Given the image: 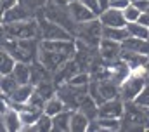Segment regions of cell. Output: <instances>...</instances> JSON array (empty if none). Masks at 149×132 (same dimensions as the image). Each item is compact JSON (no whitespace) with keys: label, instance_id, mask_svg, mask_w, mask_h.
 <instances>
[{"label":"cell","instance_id":"1f68e13d","mask_svg":"<svg viewBox=\"0 0 149 132\" xmlns=\"http://www.w3.org/2000/svg\"><path fill=\"white\" fill-rule=\"evenodd\" d=\"M80 2H81V4H85L87 7H90V9H92L97 16H99V14H101V11H102V9H101L99 0H80Z\"/></svg>","mask_w":149,"mask_h":132},{"label":"cell","instance_id":"5b68a950","mask_svg":"<svg viewBox=\"0 0 149 132\" xmlns=\"http://www.w3.org/2000/svg\"><path fill=\"white\" fill-rule=\"evenodd\" d=\"M146 84H148L146 75L141 73V71H134V73L120 85V98L123 99L125 103L135 101L137 96L142 92V89L146 87Z\"/></svg>","mask_w":149,"mask_h":132},{"label":"cell","instance_id":"484cf974","mask_svg":"<svg viewBox=\"0 0 149 132\" xmlns=\"http://www.w3.org/2000/svg\"><path fill=\"white\" fill-rule=\"evenodd\" d=\"M127 30L130 37H135V38H149V26L135 21V23H127Z\"/></svg>","mask_w":149,"mask_h":132},{"label":"cell","instance_id":"7402d4cb","mask_svg":"<svg viewBox=\"0 0 149 132\" xmlns=\"http://www.w3.org/2000/svg\"><path fill=\"white\" fill-rule=\"evenodd\" d=\"M14 78L19 84H30L31 82V63H24V61H17L12 71Z\"/></svg>","mask_w":149,"mask_h":132},{"label":"cell","instance_id":"d4e9b609","mask_svg":"<svg viewBox=\"0 0 149 132\" xmlns=\"http://www.w3.org/2000/svg\"><path fill=\"white\" fill-rule=\"evenodd\" d=\"M17 85H19V82L14 78L12 73L10 75H2V78H0V92H2V96L9 98L17 89Z\"/></svg>","mask_w":149,"mask_h":132},{"label":"cell","instance_id":"8992f818","mask_svg":"<svg viewBox=\"0 0 149 132\" xmlns=\"http://www.w3.org/2000/svg\"><path fill=\"white\" fill-rule=\"evenodd\" d=\"M97 51H99V54H101V58H102L104 61L113 63V61H116V59L121 58L123 45H121V42H116V40H111V38L102 37V40H101Z\"/></svg>","mask_w":149,"mask_h":132},{"label":"cell","instance_id":"3957f363","mask_svg":"<svg viewBox=\"0 0 149 132\" xmlns=\"http://www.w3.org/2000/svg\"><path fill=\"white\" fill-rule=\"evenodd\" d=\"M102 32H104V25L101 23V19L97 16L95 19H90V21H85V23L78 25L76 38H81L83 42H87L94 47H99V44L102 40Z\"/></svg>","mask_w":149,"mask_h":132},{"label":"cell","instance_id":"277c9868","mask_svg":"<svg viewBox=\"0 0 149 132\" xmlns=\"http://www.w3.org/2000/svg\"><path fill=\"white\" fill-rule=\"evenodd\" d=\"M37 19L38 26H40V40H71V38H76L73 33H70L61 25L50 21L43 14H40V18L37 16Z\"/></svg>","mask_w":149,"mask_h":132},{"label":"cell","instance_id":"4fadbf2b","mask_svg":"<svg viewBox=\"0 0 149 132\" xmlns=\"http://www.w3.org/2000/svg\"><path fill=\"white\" fill-rule=\"evenodd\" d=\"M109 70H111V80L116 82L118 85H121V84L134 73V70L127 65L121 58L116 59V61H113V63H109Z\"/></svg>","mask_w":149,"mask_h":132},{"label":"cell","instance_id":"4316f807","mask_svg":"<svg viewBox=\"0 0 149 132\" xmlns=\"http://www.w3.org/2000/svg\"><path fill=\"white\" fill-rule=\"evenodd\" d=\"M33 132H50L52 131V117L47 113H42V117L37 120V124L30 129Z\"/></svg>","mask_w":149,"mask_h":132},{"label":"cell","instance_id":"52a82bcc","mask_svg":"<svg viewBox=\"0 0 149 132\" xmlns=\"http://www.w3.org/2000/svg\"><path fill=\"white\" fill-rule=\"evenodd\" d=\"M68 59H71L70 56H66V54H61V52H54V51H47V49H42L40 47V52H38V59L42 65L45 66L49 71H56L57 68L61 65H64Z\"/></svg>","mask_w":149,"mask_h":132},{"label":"cell","instance_id":"7c38bea8","mask_svg":"<svg viewBox=\"0 0 149 132\" xmlns=\"http://www.w3.org/2000/svg\"><path fill=\"white\" fill-rule=\"evenodd\" d=\"M99 19H101V23L104 26H127V19L123 16V11H120V9H116L113 5H109L104 11H101Z\"/></svg>","mask_w":149,"mask_h":132},{"label":"cell","instance_id":"30bf717a","mask_svg":"<svg viewBox=\"0 0 149 132\" xmlns=\"http://www.w3.org/2000/svg\"><path fill=\"white\" fill-rule=\"evenodd\" d=\"M37 18L35 12H31L24 4H16L12 9L2 12V23H16V21H24V19H31Z\"/></svg>","mask_w":149,"mask_h":132},{"label":"cell","instance_id":"ac0fdd59","mask_svg":"<svg viewBox=\"0 0 149 132\" xmlns=\"http://www.w3.org/2000/svg\"><path fill=\"white\" fill-rule=\"evenodd\" d=\"M71 111L73 110H64L59 115L52 117V131H56V132L71 131Z\"/></svg>","mask_w":149,"mask_h":132},{"label":"cell","instance_id":"2e32d148","mask_svg":"<svg viewBox=\"0 0 149 132\" xmlns=\"http://www.w3.org/2000/svg\"><path fill=\"white\" fill-rule=\"evenodd\" d=\"M125 51H134V52H141L149 56V38H135V37H128L127 40L121 42Z\"/></svg>","mask_w":149,"mask_h":132},{"label":"cell","instance_id":"d590c367","mask_svg":"<svg viewBox=\"0 0 149 132\" xmlns=\"http://www.w3.org/2000/svg\"><path fill=\"white\" fill-rule=\"evenodd\" d=\"M139 23H142V25L149 26V11H146V12H142V14H141V18H139Z\"/></svg>","mask_w":149,"mask_h":132},{"label":"cell","instance_id":"e0dca14e","mask_svg":"<svg viewBox=\"0 0 149 132\" xmlns=\"http://www.w3.org/2000/svg\"><path fill=\"white\" fill-rule=\"evenodd\" d=\"M78 110H80L81 113H85L90 120L99 118V104H97V101L92 98L90 94H87V96L81 98L80 104H78Z\"/></svg>","mask_w":149,"mask_h":132},{"label":"cell","instance_id":"d6986e66","mask_svg":"<svg viewBox=\"0 0 149 132\" xmlns=\"http://www.w3.org/2000/svg\"><path fill=\"white\" fill-rule=\"evenodd\" d=\"M45 80H52V71H49L40 61H33L31 63V84L38 85Z\"/></svg>","mask_w":149,"mask_h":132},{"label":"cell","instance_id":"7a4b0ae2","mask_svg":"<svg viewBox=\"0 0 149 132\" xmlns=\"http://www.w3.org/2000/svg\"><path fill=\"white\" fill-rule=\"evenodd\" d=\"M42 14H43L45 18H49L50 21H54V23L61 25L63 28H66L70 33H73L74 37H76L78 23L73 19V16H71V12H70L68 5H56V4L47 2V5L42 9Z\"/></svg>","mask_w":149,"mask_h":132},{"label":"cell","instance_id":"9c48e42d","mask_svg":"<svg viewBox=\"0 0 149 132\" xmlns=\"http://www.w3.org/2000/svg\"><path fill=\"white\" fill-rule=\"evenodd\" d=\"M125 115V101L121 98L109 99L99 106V117L102 118H123Z\"/></svg>","mask_w":149,"mask_h":132},{"label":"cell","instance_id":"6da1fadb","mask_svg":"<svg viewBox=\"0 0 149 132\" xmlns=\"http://www.w3.org/2000/svg\"><path fill=\"white\" fill-rule=\"evenodd\" d=\"M2 37L16 38V40H24V38H40V26L38 19H24V21H16V23H2Z\"/></svg>","mask_w":149,"mask_h":132},{"label":"cell","instance_id":"ab89813d","mask_svg":"<svg viewBox=\"0 0 149 132\" xmlns=\"http://www.w3.org/2000/svg\"><path fill=\"white\" fill-rule=\"evenodd\" d=\"M132 2H134V0H132Z\"/></svg>","mask_w":149,"mask_h":132},{"label":"cell","instance_id":"f546056e","mask_svg":"<svg viewBox=\"0 0 149 132\" xmlns=\"http://www.w3.org/2000/svg\"><path fill=\"white\" fill-rule=\"evenodd\" d=\"M21 4H24L31 12H35V16H37V12L38 11H42L45 5H47V2L49 0H19Z\"/></svg>","mask_w":149,"mask_h":132},{"label":"cell","instance_id":"ffe728a7","mask_svg":"<svg viewBox=\"0 0 149 132\" xmlns=\"http://www.w3.org/2000/svg\"><path fill=\"white\" fill-rule=\"evenodd\" d=\"M64 110H68V106H66V103L61 99L59 94H56V96H52L50 99H47V101H45V106H43V113H47V115H50V117H56V115H59V113L64 111Z\"/></svg>","mask_w":149,"mask_h":132},{"label":"cell","instance_id":"74e56055","mask_svg":"<svg viewBox=\"0 0 149 132\" xmlns=\"http://www.w3.org/2000/svg\"><path fill=\"white\" fill-rule=\"evenodd\" d=\"M50 4H56V5H68L70 0H49Z\"/></svg>","mask_w":149,"mask_h":132},{"label":"cell","instance_id":"f1b7e54d","mask_svg":"<svg viewBox=\"0 0 149 132\" xmlns=\"http://www.w3.org/2000/svg\"><path fill=\"white\" fill-rule=\"evenodd\" d=\"M141 14H142V11H141L134 2H130V4L123 9V16H125V19H127V23H135V21H139Z\"/></svg>","mask_w":149,"mask_h":132},{"label":"cell","instance_id":"836d02e7","mask_svg":"<svg viewBox=\"0 0 149 132\" xmlns=\"http://www.w3.org/2000/svg\"><path fill=\"white\" fill-rule=\"evenodd\" d=\"M130 2H132V0H113L111 5H113V7H116V9H120V11H123Z\"/></svg>","mask_w":149,"mask_h":132},{"label":"cell","instance_id":"cb8c5ba5","mask_svg":"<svg viewBox=\"0 0 149 132\" xmlns=\"http://www.w3.org/2000/svg\"><path fill=\"white\" fill-rule=\"evenodd\" d=\"M16 63H17V59L10 52L2 49V54H0V75H10L14 71Z\"/></svg>","mask_w":149,"mask_h":132},{"label":"cell","instance_id":"d6a6232c","mask_svg":"<svg viewBox=\"0 0 149 132\" xmlns=\"http://www.w3.org/2000/svg\"><path fill=\"white\" fill-rule=\"evenodd\" d=\"M0 4H2V12H5V11L12 9L16 4H19V0H0Z\"/></svg>","mask_w":149,"mask_h":132},{"label":"cell","instance_id":"e575fe53","mask_svg":"<svg viewBox=\"0 0 149 132\" xmlns=\"http://www.w3.org/2000/svg\"><path fill=\"white\" fill-rule=\"evenodd\" d=\"M134 4L142 11V12H146V11H149V0H134Z\"/></svg>","mask_w":149,"mask_h":132},{"label":"cell","instance_id":"8fae6325","mask_svg":"<svg viewBox=\"0 0 149 132\" xmlns=\"http://www.w3.org/2000/svg\"><path fill=\"white\" fill-rule=\"evenodd\" d=\"M68 9H70V12H71L73 19L78 23V25L97 18V14H95L90 7H87L85 4H81L80 0H73V2H70V4H68Z\"/></svg>","mask_w":149,"mask_h":132},{"label":"cell","instance_id":"8d00e7d4","mask_svg":"<svg viewBox=\"0 0 149 132\" xmlns=\"http://www.w3.org/2000/svg\"><path fill=\"white\" fill-rule=\"evenodd\" d=\"M111 2L113 0H99V4H101V9L104 11V9H108L109 5H111Z\"/></svg>","mask_w":149,"mask_h":132},{"label":"cell","instance_id":"4dcf8cb0","mask_svg":"<svg viewBox=\"0 0 149 132\" xmlns=\"http://www.w3.org/2000/svg\"><path fill=\"white\" fill-rule=\"evenodd\" d=\"M135 103L139 106H142V108H149V84H146V87L142 89V92L137 96Z\"/></svg>","mask_w":149,"mask_h":132},{"label":"cell","instance_id":"603a6c76","mask_svg":"<svg viewBox=\"0 0 149 132\" xmlns=\"http://www.w3.org/2000/svg\"><path fill=\"white\" fill-rule=\"evenodd\" d=\"M102 37L111 38V40H116V42H123V40H127L130 35H128L127 26H104Z\"/></svg>","mask_w":149,"mask_h":132},{"label":"cell","instance_id":"f35d334b","mask_svg":"<svg viewBox=\"0 0 149 132\" xmlns=\"http://www.w3.org/2000/svg\"><path fill=\"white\" fill-rule=\"evenodd\" d=\"M70 2H73V0H70Z\"/></svg>","mask_w":149,"mask_h":132},{"label":"cell","instance_id":"44dd1931","mask_svg":"<svg viewBox=\"0 0 149 132\" xmlns=\"http://www.w3.org/2000/svg\"><path fill=\"white\" fill-rule=\"evenodd\" d=\"M90 125V118L81 113L80 110H73L71 111V132H85L88 131Z\"/></svg>","mask_w":149,"mask_h":132},{"label":"cell","instance_id":"83f0119b","mask_svg":"<svg viewBox=\"0 0 149 132\" xmlns=\"http://www.w3.org/2000/svg\"><path fill=\"white\" fill-rule=\"evenodd\" d=\"M97 122H99L102 131H120V129H123L121 118H102V117H99Z\"/></svg>","mask_w":149,"mask_h":132},{"label":"cell","instance_id":"ba28073f","mask_svg":"<svg viewBox=\"0 0 149 132\" xmlns=\"http://www.w3.org/2000/svg\"><path fill=\"white\" fill-rule=\"evenodd\" d=\"M78 71H81L80 70V66L78 63L74 61L73 58L71 59H68L64 65H61L54 73H52V80L56 82V85H63V84H68L71 78H73L74 75L78 73Z\"/></svg>","mask_w":149,"mask_h":132},{"label":"cell","instance_id":"5bb4252c","mask_svg":"<svg viewBox=\"0 0 149 132\" xmlns=\"http://www.w3.org/2000/svg\"><path fill=\"white\" fill-rule=\"evenodd\" d=\"M35 92V85L30 82V84H19L17 89L9 96V101L10 104H26L30 103V99Z\"/></svg>","mask_w":149,"mask_h":132},{"label":"cell","instance_id":"9a60e30c","mask_svg":"<svg viewBox=\"0 0 149 132\" xmlns=\"http://www.w3.org/2000/svg\"><path fill=\"white\" fill-rule=\"evenodd\" d=\"M121 59L130 66L134 71L139 70V68H142V66H146L149 63V56L141 54V52H134V51H125V49L121 52Z\"/></svg>","mask_w":149,"mask_h":132}]
</instances>
